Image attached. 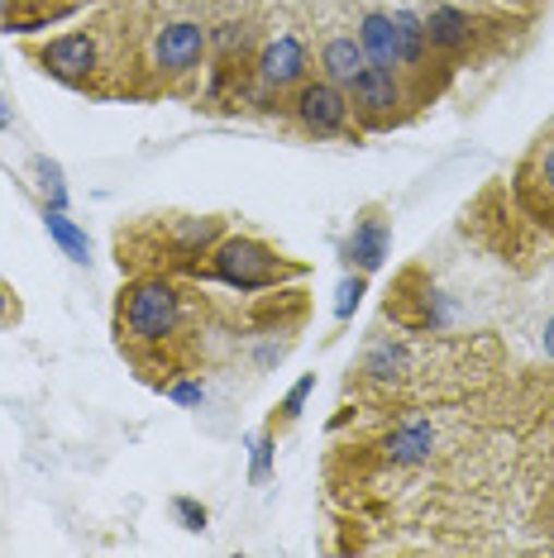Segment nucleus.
I'll use <instances>...</instances> for the list:
<instances>
[{
  "mask_svg": "<svg viewBox=\"0 0 554 558\" xmlns=\"http://www.w3.org/2000/svg\"><path fill=\"white\" fill-rule=\"evenodd\" d=\"M363 291H369V272L345 268V277H339V287H335V325H349V320H354Z\"/></svg>",
  "mask_w": 554,
  "mask_h": 558,
  "instance_id": "nucleus-17",
  "label": "nucleus"
},
{
  "mask_svg": "<svg viewBox=\"0 0 554 558\" xmlns=\"http://www.w3.org/2000/svg\"><path fill=\"white\" fill-rule=\"evenodd\" d=\"M316 72L349 92V86L369 72V58H363L359 34H330V39L321 44V53H316Z\"/></svg>",
  "mask_w": 554,
  "mask_h": 558,
  "instance_id": "nucleus-13",
  "label": "nucleus"
},
{
  "mask_svg": "<svg viewBox=\"0 0 554 558\" xmlns=\"http://www.w3.org/2000/svg\"><path fill=\"white\" fill-rule=\"evenodd\" d=\"M287 116L306 138H316V144H339V138H354L359 144V124H354V110H349V92L345 86H335L330 77H321V72H311L306 82L297 86L292 96H287Z\"/></svg>",
  "mask_w": 554,
  "mask_h": 558,
  "instance_id": "nucleus-7",
  "label": "nucleus"
},
{
  "mask_svg": "<svg viewBox=\"0 0 554 558\" xmlns=\"http://www.w3.org/2000/svg\"><path fill=\"white\" fill-rule=\"evenodd\" d=\"M540 349H545V359L554 363V315L545 320V329H540Z\"/></svg>",
  "mask_w": 554,
  "mask_h": 558,
  "instance_id": "nucleus-24",
  "label": "nucleus"
},
{
  "mask_svg": "<svg viewBox=\"0 0 554 558\" xmlns=\"http://www.w3.org/2000/svg\"><path fill=\"white\" fill-rule=\"evenodd\" d=\"M162 397L186 405V411H196V405L206 401V383H201V373H182V377H172V383L162 387Z\"/></svg>",
  "mask_w": 554,
  "mask_h": 558,
  "instance_id": "nucleus-20",
  "label": "nucleus"
},
{
  "mask_svg": "<svg viewBox=\"0 0 554 558\" xmlns=\"http://www.w3.org/2000/svg\"><path fill=\"white\" fill-rule=\"evenodd\" d=\"M24 320V306H20V291L10 287V282H0V329H10V325H20Z\"/></svg>",
  "mask_w": 554,
  "mask_h": 558,
  "instance_id": "nucleus-22",
  "label": "nucleus"
},
{
  "mask_svg": "<svg viewBox=\"0 0 554 558\" xmlns=\"http://www.w3.org/2000/svg\"><path fill=\"white\" fill-rule=\"evenodd\" d=\"M196 282L206 287H225L234 296H258V291H277V287H292L311 277L306 258H292L277 244L258 234H225L216 248L192 268Z\"/></svg>",
  "mask_w": 554,
  "mask_h": 558,
  "instance_id": "nucleus-3",
  "label": "nucleus"
},
{
  "mask_svg": "<svg viewBox=\"0 0 554 558\" xmlns=\"http://www.w3.org/2000/svg\"><path fill=\"white\" fill-rule=\"evenodd\" d=\"M349 110H354L359 134L369 138V134L401 130V124H407L421 106L411 100L407 82H401L397 72H377V68H369L354 86H349Z\"/></svg>",
  "mask_w": 554,
  "mask_h": 558,
  "instance_id": "nucleus-10",
  "label": "nucleus"
},
{
  "mask_svg": "<svg viewBox=\"0 0 554 558\" xmlns=\"http://www.w3.org/2000/svg\"><path fill=\"white\" fill-rule=\"evenodd\" d=\"M220 306L206 282L178 272H134L116 291L110 335L124 363L148 387H168L182 373H201L206 344L220 335Z\"/></svg>",
  "mask_w": 554,
  "mask_h": 558,
  "instance_id": "nucleus-1",
  "label": "nucleus"
},
{
  "mask_svg": "<svg viewBox=\"0 0 554 558\" xmlns=\"http://www.w3.org/2000/svg\"><path fill=\"white\" fill-rule=\"evenodd\" d=\"M493 5H502V10H511V15H535L545 0H493Z\"/></svg>",
  "mask_w": 554,
  "mask_h": 558,
  "instance_id": "nucleus-23",
  "label": "nucleus"
},
{
  "mask_svg": "<svg viewBox=\"0 0 554 558\" xmlns=\"http://www.w3.org/2000/svg\"><path fill=\"white\" fill-rule=\"evenodd\" d=\"M311 48L301 34H277V39H263L258 44V58H254V100H268V106L282 110L287 96L297 92L301 82L311 77Z\"/></svg>",
  "mask_w": 554,
  "mask_h": 558,
  "instance_id": "nucleus-11",
  "label": "nucleus"
},
{
  "mask_svg": "<svg viewBox=\"0 0 554 558\" xmlns=\"http://www.w3.org/2000/svg\"><path fill=\"white\" fill-rule=\"evenodd\" d=\"M425 20V39H431L435 58H445L449 68H478V62H487L497 53V48H507V34L511 20L521 15H478L469 5H455V0H435L431 10H421Z\"/></svg>",
  "mask_w": 554,
  "mask_h": 558,
  "instance_id": "nucleus-5",
  "label": "nucleus"
},
{
  "mask_svg": "<svg viewBox=\"0 0 554 558\" xmlns=\"http://www.w3.org/2000/svg\"><path fill=\"white\" fill-rule=\"evenodd\" d=\"M230 220L234 215H192V210L134 215V220H124L116 230L120 277H134V272L192 277L196 263L230 234Z\"/></svg>",
  "mask_w": 554,
  "mask_h": 558,
  "instance_id": "nucleus-2",
  "label": "nucleus"
},
{
  "mask_svg": "<svg viewBox=\"0 0 554 558\" xmlns=\"http://www.w3.org/2000/svg\"><path fill=\"white\" fill-rule=\"evenodd\" d=\"M34 182H39L44 206L68 210V182H62V168H58L53 158H34Z\"/></svg>",
  "mask_w": 554,
  "mask_h": 558,
  "instance_id": "nucleus-18",
  "label": "nucleus"
},
{
  "mask_svg": "<svg viewBox=\"0 0 554 558\" xmlns=\"http://www.w3.org/2000/svg\"><path fill=\"white\" fill-rule=\"evenodd\" d=\"M416 415H401L397 425H387L383 435L369 439V459L383 473H411V468H431L445 453V421L439 415H421V405H411Z\"/></svg>",
  "mask_w": 554,
  "mask_h": 558,
  "instance_id": "nucleus-8",
  "label": "nucleus"
},
{
  "mask_svg": "<svg viewBox=\"0 0 554 558\" xmlns=\"http://www.w3.org/2000/svg\"><path fill=\"white\" fill-rule=\"evenodd\" d=\"M44 230H48V239L68 253L77 268H92V234L82 230L77 220H72L68 210H53V206H44Z\"/></svg>",
  "mask_w": 554,
  "mask_h": 558,
  "instance_id": "nucleus-15",
  "label": "nucleus"
},
{
  "mask_svg": "<svg viewBox=\"0 0 554 558\" xmlns=\"http://www.w3.org/2000/svg\"><path fill=\"white\" fill-rule=\"evenodd\" d=\"M387 253H393V210L383 206V201H369L354 225H349L345 244H339V258H345V268L354 272H377L387 263Z\"/></svg>",
  "mask_w": 554,
  "mask_h": 558,
  "instance_id": "nucleus-12",
  "label": "nucleus"
},
{
  "mask_svg": "<svg viewBox=\"0 0 554 558\" xmlns=\"http://www.w3.org/2000/svg\"><path fill=\"white\" fill-rule=\"evenodd\" d=\"M172 515H178V525L186 535H206L210 530V511L196 497H172Z\"/></svg>",
  "mask_w": 554,
  "mask_h": 558,
  "instance_id": "nucleus-21",
  "label": "nucleus"
},
{
  "mask_svg": "<svg viewBox=\"0 0 554 558\" xmlns=\"http://www.w3.org/2000/svg\"><path fill=\"white\" fill-rule=\"evenodd\" d=\"M459 230L473 239L483 253H493L502 263H516V268H531L526 258H535L540 248H554L545 234L526 220V210L516 206L507 182H487L469 206L459 210Z\"/></svg>",
  "mask_w": 554,
  "mask_h": 558,
  "instance_id": "nucleus-4",
  "label": "nucleus"
},
{
  "mask_svg": "<svg viewBox=\"0 0 554 558\" xmlns=\"http://www.w3.org/2000/svg\"><path fill=\"white\" fill-rule=\"evenodd\" d=\"M273 459H277V429L263 425L254 435V449H249V482L263 487V482L273 477Z\"/></svg>",
  "mask_w": 554,
  "mask_h": 558,
  "instance_id": "nucleus-19",
  "label": "nucleus"
},
{
  "mask_svg": "<svg viewBox=\"0 0 554 558\" xmlns=\"http://www.w3.org/2000/svg\"><path fill=\"white\" fill-rule=\"evenodd\" d=\"M507 186H511L516 206L526 210V220L554 244V124L545 134H535V144L511 168Z\"/></svg>",
  "mask_w": 554,
  "mask_h": 558,
  "instance_id": "nucleus-9",
  "label": "nucleus"
},
{
  "mask_svg": "<svg viewBox=\"0 0 554 558\" xmlns=\"http://www.w3.org/2000/svg\"><path fill=\"white\" fill-rule=\"evenodd\" d=\"M383 320L401 335H449L459 325V306L425 263H407L383 296Z\"/></svg>",
  "mask_w": 554,
  "mask_h": 558,
  "instance_id": "nucleus-6",
  "label": "nucleus"
},
{
  "mask_svg": "<svg viewBox=\"0 0 554 558\" xmlns=\"http://www.w3.org/2000/svg\"><path fill=\"white\" fill-rule=\"evenodd\" d=\"M311 397H316V373L297 377V383L287 387V397L273 405V415H268V421H263V425H268V429H277V439H282L287 429H292V425L301 421V415H306V401H311Z\"/></svg>",
  "mask_w": 554,
  "mask_h": 558,
  "instance_id": "nucleus-16",
  "label": "nucleus"
},
{
  "mask_svg": "<svg viewBox=\"0 0 554 558\" xmlns=\"http://www.w3.org/2000/svg\"><path fill=\"white\" fill-rule=\"evenodd\" d=\"M359 44H363L369 68L397 72V20H393V10H363L359 15Z\"/></svg>",
  "mask_w": 554,
  "mask_h": 558,
  "instance_id": "nucleus-14",
  "label": "nucleus"
},
{
  "mask_svg": "<svg viewBox=\"0 0 554 558\" xmlns=\"http://www.w3.org/2000/svg\"><path fill=\"white\" fill-rule=\"evenodd\" d=\"M10 130V106H5V96H0V134Z\"/></svg>",
  "mask_w": 554,
  "mask_h": 558,
  "instance_id": "nucleus-25",
  "label": "nucleus"
}]
</instances>
